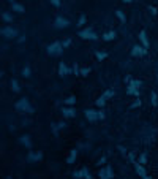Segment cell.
<instances>
[{"instance_id":"cell-43","label":"cell","mask_w":158,"mask_h":179,"mask_svg":"<svg viewBox=\"0 0 158 179\" xmlns=\"http://www.w3.org/2000/svg\"><path fill=\"white\" fill-rule=\"evenodd\" d=\"M8 2H10V3H14V0H8Z\"/></svg>"},{"instance_id":"cell-23","label":"cell","mask_w":158,"mask_h":179,"mask_svg":"<svg viewBox=\"0 0 158 179\" xmlns=\"http://www.w3.org/2000/svg\"><path fill=\"white\" fill-rule=\"evenodd\" d=\"M11 90H13V92H19V90H21L19 83H17L16 79H11Z\"/></svg>"},{"instance_id":"cell-22","label":"cell","mask_w":158,"mask_h":179,"mask_svg":"<svg viewBox=\"0 0 158 179\" xmlns=\"http://www.w3.org/2000/svg\"><path fill=\"white\" fill-rule=\"evenodd\" d=\"M150 103H152V106H156V105H158V95H156V92H152V94H150Z\"/></svg>"},{"instance_id":"cell-27","label":"cell","mask_w":158,"mask_h":179,"mask_svg":"<svg viewBox=\"0 0 158 179\" xmlns=\"http://www.w3.org/2000/svg\"><path fill=\"white\" fill-rule=\"evenodd\" d=\"M30 73H32L30 67H29V65H26V67H24V70H22V76H24V78H29V76H30Z\"/></svg>"},{"instance_id":"cell-40","label":"cell","mask_w":158,"mask_h":179,"mask_svg":"<svg viewBox=\"0 0 158 179\" xmlns=\"http://www.w3.org/2000/svg\"><path fill=\"white\" fill-rule=\"evenodd\" d=\"M57 127H59V128H65L66 125H65V122H59V124H57Z\"/></svg>"},{"instance_id":"cell-31","label":"cell","mask_w":158,"mask_h":179,"mask_svg":"<svg viewBox=\"0 0 158 179\" xmlns=\"http://www.w3.org/2000/svg\"><path fill=\"white\" fill-rule=\"evenodd\" d=\"M90 71H92V70H90L89 67H86V68H81V76H87Z\"/></svg>"},{"instance_id":"cell-16","label":"cell","mask_w":158,"mask_h":179,"mask_svg":"<svg viewBox=\"0 0 158 179\" xmlns=\"http://www.w3.org/2000/svg\"><path fill=\"white\" fill-rule=\"evenodd\" d=\"M19 141H21V144H22V146H26V147H27V149H30V147H32V140H30L29 135H22V137L19 138Z\"/></svg>"},{"instance_id":"cell-36","label":"cell","mask_w":158,"mask_h":179,"mask_svg":"<svg viewBox=\"0 0 158 179\" xmlns=\"http://www.w3.org/2000/svg\"><path fill=\"white\" fill-rule=\"evenodd\" d=\"M52 132L56 133V135L59 133V127H57V124H52Z\"/></svg>"},{"instance_id":"cell-1","label":"cell","mask_w":158,"mask_h":179,"mask_svg":"<svg viewBox=\"0 0 158 179\" xmlns=\"http://www.w3.org/2000/svg\"><path fill=\"white\" fill-rule=\"evenodd\" d=\"M125 81H126V94L128 95H136V97L141 95L139 87L142 86V83L139 81V79H133L131 76H126Z\"/></svg>"},{"instance_id":"cell-8","label":"cell","mask_w":158,"mask_h":179,"mask_svg":"<svg viewBox=\"0 0 158 179\" xmlns=\"http://www.w3.org/2000/svg\"><path fill=\"white\" fill-rule=\"evenodd\" d=\"M73 177H76V179H92V174H90V171L89 168H81V170H77L73 173Z\"/></svg>"},{"instance_id":"cell-2","label":"cell","mask_w":158,"mask_h":179,"mask_svg":"<svg viewBox=\"0 0 158 179\" xmlns=\"http://www.w3.org/2000/svg\"><path fill=\"white\" fill-rule=\"evenodd\" d=\"M14 108L17 109V111H22V113H29V114H32L33 113V106L30 105V102L27 100L26 97H22L21 100H17L16 102V105H14Z\"/></svg>"},{"instance_id":"cell-19","label":"cell","mask_w":158,"mask_h":179,"mask_svg":"<svg viewBox=\"0 0 158 179\" xmlns=\"http://www.w3.org/2000/svg\"><path fill=\"white\" fill-rule=\"evenodd\" d=\"M11 8H13V11H14V13H21V14H22V13H26V8H24L21 3H17V2L11 3Z\"/></svg>"},{"instance_id":"cell-35","label":"cell","mask_w":158,"mask_h":179,"mask_svg":"<svg viewBox=\"0 0 158 179\" xmlns=\"http://www.w3.org/2000/svg\"><path fill=\"white\" fill-rule=\"evenodd\" d=\"M149 10H150V13H152V14H153V16H155V14L158 13V11H156V8H155V7H152V5H150V7H149Z\"/></svg>"},{"instance_id":"cell-30","label":"cell","mask_w":158,"mask_h":179,"mask_svg":"<svg viewBox=\"0 0 158 179\" xmlns=\"http://www.w3.org/2000/svg\"><path fill=\"white\" fill-rule=\"evenodd\" d=\"M73 73H74L76 76H81V68H79L77 64H74V67H73Z\"/></svg>"},{"instance_id":"cell-10","label":"cell","mask_w":158,"mask_h":179,"mask_svg":"<svg viewBox=\"0 0 158 179\" xmlns=\"http://www.w3.org/2000/svg\"><path fill=\"white\" fill-rule=\"evenodd\" d=\"M133 165H135V170H136V173L139 174V177H142V179H150V176L147 174V171H145V168H144V165H141L139 162H135Z\"/></svg>"},{"instance_id":"cell-7","label":"cell","mask_w":158,"mask_h":179,"mask_svg":"<svg viewBox=\"0 0 158 179\" xmlns=\"http://www.w3.org/2000/svg\"><path fill=\"white\" fill-rule=\"evenodd\" d=\"M98 177H100V179H112V177H114V171H112V168H111V165H108V166H105V168H101V170L98 171Z\"/></svg>"},{"instance_id":"cell-6","label":"cell","mask_w":158,"mask_h":179,"mask_svg":"<svg viewBox=\"0 0 158 179\" xmlns=\"http://www.w3.org/2000/svg\"><path fill=\"white\" fill-rule=\"evenodd\" d=\"M0 33H2L3 38H16V36H17V30L13 29V27H10V26H5V27H2Z\"/></svg>"},{"instance_id":"cell-44","label":"cell","mask_w":158,"mask_h":179,"mask_svg":"<svg viewBox=\"0 0 158 179\" xmlns=\"http://www.w3.org/2000/svg\"><path fill=\"white\" fill-rule=\"evenodd\" d=\"M7 179H13V177H10V176H8V177H7Z\"/></svg>"},{"instance_id":"cell-20","label":"cell","mask_w":158,"mask_h":179,"mask_svg":"<svg viewBox=\"0 0 158 179\" xmlns=\"http://www.w3.org/2000/svg\"><path fill=\"white\" fill-rule=\"evenodd\" d=\"M115 36H117V33H115L114 30H109V32H106L105 35H103V40L105 41H112V40H115Z\"/></svg>"},{"instance_id":"cell-42","label":"cell","mask_w":158,"mask_h":179,"mask_svg":"<svg viewBox=\"0 0 158 179\" xmlns=\"http://www.w3.org/2000/svg\"><path fill=\"white\" fill-rule=\"evenodd\" d=\"M123 2H125V3H130V2H131V0H123Z\"/></svg>"},{"instance_id":"cell-18","label":"cell","mask_w":158,"mask_h":179,"mask_svg":"<svg viewBox=\"0 0 158 179\" xmlns=\"http://www.w3.org/2000/svg\"><path fill=\"white\" fill-rule=\"evenodd\" d=\"M76 157H77V151H76V149L70 151V155H68V159H66V163H68V165H73V163L76 162Z\"/></svg>"},{"instance_id":"cell-4","label":"cell","mask_w":158,"mask_h":179,"mask_svg":"<svg viewBox=\"0 0 158 179\" xmlns=\"http://www.w3.org/2000/svg\"><path fill=\"white\" fill-rule=\"evenodd\" d=\"M114 95H115V90H112V89L105 90L98 98H96V102H95V103H96V106H98V108H103V106L106 105V102L109 100V98H112Z\"/></svg>"},{"instance_id":"cell-25","label":"cell","mask_w":158,"mask_h":179,"mask_svg":"<svg viewBox=\"0 0 158 179\" xmlns=\"http://www.w3.org/2000/svg\"><path fill=\"white\" fill-rule=\"evenodd\" d=\"M115 16L119 17V19H120V22H122V24H125V22H126V16H125V14H123L120 10H117V11H115Z\"/></svg>"},{"instance_id":"cell-21","label":"cell","mask_w":158,"mask_h":179,"mask_svg":"<svg viewBox=\"0 0 158 179\" xmlns=\"http://www.w3.org/2000/svg\"><path fill=\"white\" fill-rule=\"evenodd\" d=\"M2 19L5 22H11V21H13V14L8 13V11H3V13H2Z\"/></svg>"},{"instance_id":"cell-32","label":"cell","mask_w":158,"mask_h":179,"mask_svg":"<svg viewBox=\"0 0 158 179\" xmlns=\"http://www.w3.org/2000/svg\"><path fill=\"white\" fill-rule=\"evenodd\" d=\"M141 105H142V103H141V100H139V98H138V100H136L135 103H131V108H139V106H141Z\"/></svg>"},{"instance_id":"cell-28","label":"cell","mask_w":158,"mask_h":179,"mask_svg":"<svg viewBox=\"0 0 158 179\" xmlns=\"http://www.w3.org/2000/svg\"><path fill=\"white\" fill-rule=\"evenodd\" d=\"M139 163H141V165L147 163V154H145V152H142L141 155H139Z\"/></svg>"},{"instance_id":"cell-9","label":"cell","mask_w":158,"mask_h":179,"mask_svg":"<svg viewBox=\"0 0 158 179\" xmlns=\"http://www.w3.org/2000/svg\"><path fill=\"white\" fill-rule=\"evenodd\" d=\"M145 54H147V48H144V46L135 45L133 49H131V55H133V57H144Z\"/></svg>"},{"instance_id":"cell-12","label":"cell","mask_w":158,"mask_h":179,"mask_svg":"<svg viewBox=\"0 0 158 179\" xmlns=\"http://www.w3.org/2000/svg\"><path fill=\"white\" fill-rule=\"evenodd\" d=\"M84 114H86V119L89 122H95V121L100 119V117H98V111H93V109H86V111H84Z\"/></svg>"},{"instance_id":"cell-34","label":"cell","mask_w":158,"mask_h":179,"mask_svg":"<svg viewBox=\"0 0 158 179\" xmlns=\"http://www.w3.org/2000/svg\"><path fill=\"white\" fill-rule=\"evenodd\" d=\"M62 45H63V48H68V46L71 45V40H70V38H66V40L62 43Z\"/></svg>"},{"instance_id":"cell-41","label":"cell","mask_w":158,"mask_h":179,"mask_svg":"<svg viewBox=\"0 0 158 179\" xmlns=\"http://www.w3.org/2000/svg\"><path fill=\"white\" fill-rule=\"evenodd\" d=\"M24 41H26V36H24V35L21 36V38H17V43H24Z\"/></svg>"},{"instance_id":"cell-13","label":"cell","mask_w":158,"mask_h":179,"mask_svg":"<svg viewBox=\"0 0 158 179\" xmlns=\"http://www.w3.org/2000/svg\"><path fill=\"white\" fill-rule=\"evenodd\" d=\"M71 73H73V68H68L65 62H60V65H59V76L63 78V76L71 75Z\"/></svg>"},{"instance_id":"cell-33","label":"cell","mask_w":158,"mask_h":179,"mask_svg":"<svg viewBox=\"0 0 158 179\" xmlns=\"http://www.w3.org/2000/svg\"><path fill=\"white\" fill-rule=\"evenodd\" d=\"M98 117H100V121L106 119V113H105V111H98Z\"/></svg>"},{"instance_id":"cell-17","label":"cell","mask_w":158,"mask_h":179,"mask_svg":"<svg viewBox=\"0 0 158 179\" xmlns=\"http://www.w3.org/2000/svg\"><path fill=\"white\" fill-rule=\"evenodd\" d=\"M139 41L142 43L144 48H149V38H147V35H145L144 30H141V32H139Z\"/></svg>"},{"instance_id":"cell-5","label":"cell","mask_w":158,"mask_h":179,"mask_svg":"<svg viewBox=\"0 0 158 179\" xmlns=\"http://www.w3.org/2000/svg\"><path fill=\"white\" fill-rule=\"evenodd\" d=\"M77 35L81 36V38H84V40H92V41L98 40V36H96V33L93 32V29H92V27H86L84 30H79Z\"/></svg>"},{"instance_id":"cell-24","label":"cell","mask_w":158,"mask_h":179,"mask_svg":"<svg viewBox=\"0 0 158 179\" xmlns=\"http://www.w3.org/2000/svg\"><path fill=\"white\" fill-rule=\"evenodd\" d=\"M63 103L66 105V106H73V105L76 103V97H74V95H71V97H68V98H66V100H65Z\"/></svg>"},{"instance_id":"cell-3","label":"cell","mask_w":158,"mask_h":179,"mask_svg":"<svg viewBox=\"0 0 158 179\" xmlns=\"http://www.w3.org/2000/svg\"><path fill=\"white\" fill-rule=\"evenodd\" d=\"M62 49H63V45L60 41H52L49 46H47V54L49 55H52V57H57V55H62Z\"/></svg>"},{"instance_id":"cell-39","label":"cell","mask_w":158,"mask_h":179,"mask_svg":"<svg viewBox=\"0 0 158 179\" xmlns=\"http://www.w3.org/2000/svg\"><path fill=\"white\" fill-rule=\"evenodd\" d=\"M119 151H120V152H122V154H123V155H125V154H126V149H125V147H122V146H119Z\"/></svg>"},{"instance_id":"cell-29","label":"cell","mask_w":158,"mask_h":179,"mask_svg":"<svg viewBox=\"0 0 158 179\" xmlns=\"http://www.w3.org/2000/svg\"><path fill=\"white\" fill-rule=\"evenodd\" d=\"M86 24V14H81L79 16V21H77V27H82Z\"/></svg>"},{"instance_id":"cell-11","label":"cell","mask_w":158,"mask_h":179,"mask_svg":"<svg viewBox=\"0 0 158 179\" xmlns=\"http://www.w3.org/2000/svg\"><path fill=\"white\" fill-rule=\"evenodd\" d=\"M68 26H70V21L65 19V17H62V16H57L56 21H54V27H56V29H65Z\"/></svg>"},{"instance_id":"cell-14","label":"cell","mask_w":158,"mask_h":179,"mask_svg":"<svg viewBox=\"0 0 158 179\" xmlns=\"http://www.w3.org/2000/svg\"><path fill=\"white\" fill-rule=\"evenodd\" d=\"M43 159V152L36 151V152H29L27 155V162H38V160Z\"/></svg>"},{"instance_id":"cell-38","label":"cell","mask_w":158,"mask_h":179,"mask_svg":"<svg viewBox=\"0 0 158 179\" xmlns=\"http://www.w3.org/2000/svg\"><path fill=\"white\" fill-rule=\"evenodd\" d=\"M105 162H106V157H101V159L98 160V163H96V165H103Z\"/></svg>"},{"instance_id":"cell-15","label":"cell","mask_w":158,"mask_h":179,"mask_svg":"<svg viewBox=\"0 0 158 179\" xmlns=\"http://www.w3.org/2000/svg\"><path fill=\"white\" fill-rule=\"evenodd\" d=\"M62 114L66 117V119H71V117L76 116V109L73 106H63L62 108Z\"/></svg>"},{"instance_id":"cell-26","label":"cell","mask_w":158,"mask_h":179,"mask_svg":"<svg viewBox=\"0 0 158 179\" xmlns=\"http://www.w3.org/2000/svg\"><path fill=\"white\" fill-rule=\"evenodd\" d=\"M96 59H98V60H105L106 57H108V52H105V51H96Z\"/></svg>"},{"instance_id":"cell-37","label":"cell","mask_w":158,"mask_h":179,"mask_svg":"<svg viewBox=\"0 0 158 179\" xmlns=\"http://www.w3.org/2000/svg\"><path fill=\"white\" fill-rule=\"evenodd\" d=\"M51 3L54 7H60V0H51Z\"/></svg>"}]
</instances>
